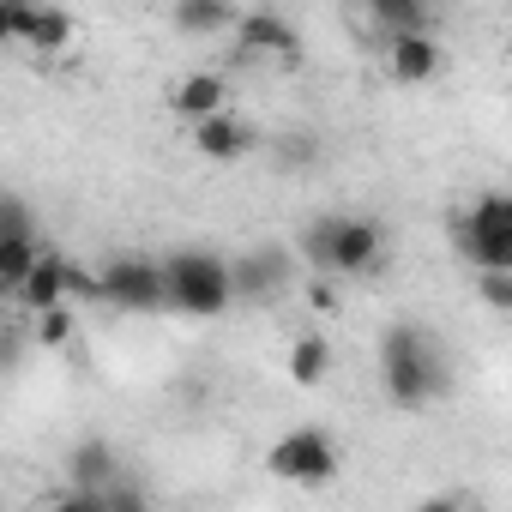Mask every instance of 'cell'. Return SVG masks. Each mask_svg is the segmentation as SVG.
Wrapping results in <instances>:
<instances>
[{
  "label": "cell",
  "instance_id": "cell-23",
  "mask_svg": "<svg viewBox=\"0 0 512 512\" xmlns=\"http://www.w3.org/2000/svg\"><path fill=\"white\" fill-rule=\"evenodd\" d=\"M302 290H308V308H314V314H338V302H344V296H338V278H308Z\"/></svg>",
  "mask_w": 512,
  "mask_h": 512
},
{
  "label": "cell",
  "instance_id": "cell-3",
  "mask_svg": "<svg viewBox=\"0 0 512 512\" xmlns=\"http://www.w3.org/2000/svg\"><path fill=\"white\" fill-rule=\"evenodd\" d=\"M163 272H169V308L175 314H187V320L229 314V302H235L229 260H217V253H205V247H187V253H175V260H163Z\"/></svg>",
  "mask_w": 512,
  "mask_h": 512
},
{
  "label": "cell",
  "instance_id": "cell-10",
  "mask_svg": "<svg viewBox=\"0 0 512 512\" xmlns=\"http://www.w3.org/2000/svg\"><path fill=\"white\" fill-rule=\"evenodd\" d=\"M0 37L19 49H67L73 43V19L61 7H0Z\"/></svg>",
  "mask_w": 512,
  "mask_h": 512
},
{
  "label": "cell",
  "instance_id": "cell-1",
  "mask_svg": "<svg viewBox=\"0 0 512 512\" xmlns=\"http://www.w3.org/2000/svg\"><path fill=\"white\" fill-rule=\"evenodd\" d=\"M380 386L398 410H428L434 398H446V362L434 356L422 326H386L380 332Z\"/></svg>",
  "mask_w": 512,
  "mask_h": 512
},
{
  "label": "cell",
  "instance_id": "cell-14",
  "mask_svg": "<svg viewBox=\"0 0 512 512\" xmlns=\"http://www.w3.org/2000/svg\"><path fill=\"white\" fill-rule=\"evenodd\" d=\"M386 67H392L398 85H428V79H440L446 49L434 43V31H428V37H392V43H386Z\"/></svg>",
  "mask_w": 512,
  "mask_h": 512
},
{
  "label": "cell",
  "instance_id": "cell-17",
  "mask_svg": "<svg viewBox=\"0 0 512 512\" xmlns=\"http://www.w3.org/2000/svg\"><path fill=\"white\" fill-rule=\"evenodd\" d=\"M368 19L380 25V37H428L434 31V13L422 7V0H368Z\"/></svg>",
  "mask_w": 512,
  "mask_h": 512
},
{
  "label": "cell",
  "instance_id": "cell-7",
  "mask_svg": "<svg viewBox=\"0 0 512 512\" xmlns=\"http://www.w3.org/2000/svg\"><path fill=\"white\" fill-rule=\"evenodd\" d=\"M43 253H49V247L37 241V223H31V211H25V199L7 193V205H0V290L19 296Z\"/></svg>",
  "mask_w": 512,
  "mask_h": 512
},
{
  "label": "cell",
  "instance_id": "cell-6",
  "mask_svg": "<svg viewBox=\"0 0 512 512\" xmlns=\"http://www.w3.org/2000/svg\"><path fill=\"white\" fill-rule=\"evenodd\" d=\"M103 302L121 314H157L169 308V272L163 260H139V253H121V260L103 266Z\"/></svg>",
  "mask_w": 512,
  "mask_h": 512
},
{
  "label": "cell",
  "instance_id": "cell-11",
  "mask_svg": "<svg viewBox=\"0 0 512 512\" xmlns=\"http://www.w3.org/2000/svg\"><path fill=\"white\" fill-rule=\"evenodd\" d=\"M169 109H175L187 127H199V121H211V115H229V79H223V73H211V67H199V73L175 79Z\"/></svg>",
  "mask_w": 512,
  "mask_h": 512
},
{
  "label": "cell",
  "instance_id": "cell-22",
  "mask_svg": "<svg viewBox=\"0 0 512 512\" xmlns=\"http://www.w3.org/2000/svg\"><path fill=\"white\" fill-rule=\"evenodd\" d=\"M67 302H103V272L73 266V278H67Z\"/></svg>",
  "mask_w": 512,
  "mask_h": 512
},
{
  "label": "cell",
  "instance_id": "cell-16",
  "mask_svg": "<svg viewBox=\"0 0 512 512\" xmlns=\"http://www.w3.org/2000/svg\"><path fill=\"white\" fill-rule=\"evenodd\" d=\"M284 374H290V386H320L332 374V338L296 332L290 338V356H284Z\"/></svg>",
  "mask_w": 512,
  "mask_h": 512
},
{
  "label": "cell",
  "instance_id": "cell-2",
  "mask_svg": "<svg viewBox=\"0 0 512 512\" xmlns=\"http://www.w3.org/2000/svg\"><path fill=\"white\" fill-rule=\"evenodd\" d=\"M302 260L314 266V278H362L380 266L386 253V229L374 217H314L302 229Z\"/></svg>",
  "mask_w": 512,
  "mask_h": 512
},
{
  "label": "cell",
  "instance_id": "cell-15",
  "mask_svg": "<svg viewBox=\"0 0 512 512\" xmlns=\"http://www.w3.org/2000/svg\"><path fill=\"white\" fill-rule=\"evenodd\" d=\"M67 482H73V488H85V494L115 488V482H121V458H115V446H109L103 434L79 440V446H73V458H67Z\"/></svg>",
  "mask_w": 512,
  "mask_h": 512
},
{
  "label": "cell",
  "instance_id": "cell-21",
  "mask_svg": "<svg viewBox=\"0 0 512 512\" xmlns=\"http://www.w3.org/2000/svg\"><path fill=\"white\" fill-rule=\"evenodd\" d=\"M103 500H109V512H151V500H145V488L139 482H115V488H103Z\"/></svg>",
  "mask_w": 512,
  "mask_h": 512
},
{
  "label": "cell",
  "instance_id": "cell-12",
  "mask_svg": "<svg viewBox=\"0 0 512 512\" xmlns=\"http://www.w3.org/2000/svg\"><path fill=\"white\" fill-rule=\"evenodd\" d=\"M253 145H260V133H253V121H241V115H211V121L193 127V151L205 163H241Z\"/></svg>",
  "mask_w": 512,
  "mask_h": 512
},
{
  "label": "cell",
  "instance_id": "cell-5",
  "mask_svg": "<svg viewBox=\"0 0 512 512\" xmlns=\"http://www.w3.org/2000/svg\"><path fill=\"white\" fill-rule=\"evenodd\" d=\"M338 464H344V452L332 446L326 428H290V434H278L272 452H266V470H272L278 482H290V488H326V482L338 476Z\"/></svg>",
  "mask_w": 512,
  "mask_h": 512
},
{
  "label": "cell",
  "instance_id": "cell-18",
  "mask_svg": "<svg viewBox=\"0 0 512 512\" xmlns=\"http://www.w3.org/2000/svg\"><path fill=\"white\" fill-rule=\"evenodd\" d=\"M169 25H175L181 37H217V31H229V37H235L241 13L217 7V0H175V7H169Z\"/></svg>",
  "mask_w": 512,
  "mask_h": 512
},
{
  "label": "cell",
  "instance_id": "cell-13",
  "mask_svg": "<svg viewBox=\"0 0 512 512\" xmlns=\"http://www.w3.org/2000/svg\"><path fill=\"white\" fill-rule=\"evenodd\" d=\"M67 278H73V260L49 247L43 260H37V272L25 278V290H19L13 302H19L31 320H37V314H55V308H67Z\"/></svg>",
  "mask_w": 512,
  "mask_h": 512
},
{
  "label": "cell",
  "instance_id": "cell-9",
  "mask_svg": "<svg viewBox=\"0 0 512 512\" xmlns=\"http://www.w3.org/2000/svg\"><path fill=\"white\" fill-rule=\"evenodd\" d=\"M229 272H235V302H278L290 290L296 253L278 247V241H260V247H247L241 260H229Z\"/></svg>",
  "mask_w": 512,
  "mask_h": 512
},
{
  "label": "cell",
  "instance_id": "cell-24",
  "mask_svg": "<svg viewBox=\"0 0 512 512\" xmlns=\"http://www.w3.org/2000/svg\"><path fill=\"white\" fill-rule=\"evenodd\" d=\"M49 512H109V500H103V494H85V488H67Z\"/></svg>",
  "mask_w": 512,
  "mask_h": 512
},
{
  "label": "cell",
  "instance_id": "cell-4",
  "mask_svg": "<svg viewBox=\"0 0 512 512\" xmlns=\"http://www.w3.org/2000/svg\"><path fill=\"white\" fill-rule=\"evenodd\" d=\"M452 247L470 260V272H512V193H482L452 223Z\"/></svg>",
  "mask_w": 512,
  "mask_h": 512
},
{
  "label": "cell",
  "instance_id": "cell-19",
  "mask_svg": "<svg viewBox=\"0 0 512 512\" xmlns=\"http://www.w3.org/2000/svg\"><path fill=\"white\" fill-rule=\"evenodd\" d=\"M476 302L494 314H512V272H476Z\"/></svg>",
  "mask_w": 512,
  "mask_h": 512
},
{
  "label": "cell",
  "instance_id": "cell-25",
  "mask_svg": "<svg viewBox=\"0 0 512 512\" xmlns=\"http://www.w3.org/2000/svg\"><path fill=\"white\" fill-rule=\"evenodd\" d=\"M416 512H464V500H458V494H428Z\"/></svg>",
  "mask_w": 512,
  "mask_h": 512
},
{
  "label": "cell",
  "instance_id": "cell-8",
  "mask_svg": "<svg viewBox=\"0 0 512 512\" xmlns=\"http://www.w3.org/2000/svg\"><path fill=\"white\" fill-rule=\"evenodd\" d=\"M235 61H278V67H302V31L266 7L241 13L235 25Z\"/></svg>",
  "mask_w": 512,
  "mask_h": 512
},
{
  "label": "cell",
  "instance_id": "cell-20",
  "mask_svg": "<svg viewBox=\"0 0 512 512\" xmlns=\"http://www.w3.org/2000/svg\"><path fill=\"white\" fill-rule=\"evenodd\" d=\"M43 350H61L73 344V308H55V314H37V332H31Z\"/></svg>",
  "mask_w": 512,
  "mask_h": 512
}]
</instances>
